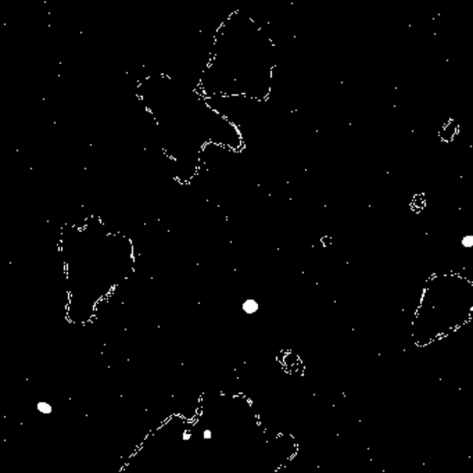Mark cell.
<instances>
[{"mask_svg":"<svg viewBox=\"0 0 473 473\" xmlns=\"http://www.w3.org/2000/svg\"><path fill=\"white\" fill-rule=\"evenodd\" d=\"M204 437H205V438H210V437H211V432H210V430H205V432H204Z\"/></svg>","mask_w":473,"mask_h":473,"instance_id":"277c9868","label":"cell"},{"mask_svg":"<svg viewBox=\"0 0 473 473\" xmlns=\"http://www.w3.org/2000/svg\"><path fill=\"white\" fill-rule=\"evenodd\" d=\"M243 308H245L246 312H249V314H253V312H256L258 310V305L256 301H253V300H249L247 303L243 305Z\"/></svg>","mask_w":473,"mask_h":473,"instance_id":"3957f363","label":"cell"},{"mask_svg":"<svg viewBox=\"0 0 473 473\" xmlns=\"http://www.w3.org/2000/svg\"><path fill=\"white\" fill-rule=\"evenodd\" d=\"M272 78V46L250 21L230 20L216 35L204 90L212 96L253 97L268 93Z\"/></svg>","mask_w":473,"mask_h":473,"instance_id":"6da1fadb","label":"cell"},{"mask_svg":"<svg viewBox=\"0 0 473 473\" xmlns=\"http://www.w3.org/2000/svg\"><path fill=\"white\" fill-rule=\"evenodd\" d=\"M36 409L43 415H52L53 414V407L46 401H39L36 403Z\"/></svg>","mask_w":473,"mask_h":473,"instance_id":"7a4b0ae2","label":"cell"}]
</instances>
